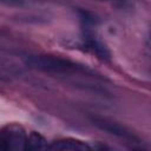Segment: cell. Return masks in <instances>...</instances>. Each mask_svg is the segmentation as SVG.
Segmentation results:
<instances>
[{"instance_id": "3", "label": "cell", "mask_w": 151, "mask_h": 151, "mask_svg": "<svg viewBox=\"0 0 151 151\" xmlns=\"http://www.w3.org/2000/svg\"><path fill=\"white\" fill-rule=\"evenodd\" d=\"M25 130L18 124L6 125L0 131V140L4 144L5 150H21L25 149L26 143Z\"/></svg>"}, {"instance_id": "1", "label": "cell", "mask_w": 151, "mask_h": 151, "mask_svg": "<svg viewBox=\"0 0 151 151\" xmlns=\"http://www.w3.org/2000/svg\"><path fill=\"white\" fill-rule=\"evenodd\" d=\"M25 65L32 70H37L48 74H58V76H68V74H85L97 77L96 72L88 68L86 65H81L79 63L60 58L51 54H27L22 57Z\"/></svg>"}, {"instance_id": "5", "label": "cell", "mask_w": 151, "mask_h": 151, "mask_svg": "<svg viewBox=\"0 0 151 151\" xmlns=\"http://www.w3.org/2000/svg\"><path fill=\"white\" fill-rule=\"evenodd\" d=\"M48 150H57V151H85V150H92L96 149L94 145H90L86 142L73 139V138H66V139H59L53 142L52 144H48Z\"/></svg>"}, {"instance_id": "7", "label": "cell", "mask_w": 151, "mask_h": 151, "mask_svg": "<svg viewBox=\"0 0 151 151\" xmlns=\"http://www.w3.org/2000/svg\"><path fill=\"white\" fill-rule=\"evenodd\" d=\"M0 150H5V147H4V144H2V142L0 140Z\"/></svg>"}, {"instance_id": "6", "label": "cell", "mask_w": 151, "mask_h": 151, "mask_svg": "<svg viewBox=\"0 0 151 151\" xmlns=\"http://www.w3.org/2000/svg\"><path fill=\"white\" fill-rule=\"evenodd\" d=\"M47 147H48L47 140L39 132L33 131L27 136L26 143H25L26 150H47Z\"/></svg>"}, {"instance_id": "4", "label": "cell", "mask_w": 151, "mask_h": 151, "mask_svg": "<svg viewBox=\"0 0 151 151\" xmlns=\"http://www.w3.org/2000/svg\"><path fill=\"white\" fill-rule=\"evenodd\" d=\"M80 46L88 53L96 55V58H98L101 61H110L111 59V53L109 48L100 40L94 38L92 34H85Z\"/></svg>"}, {"instance_id": "2", "label": "cell", "mask_w": 151, "mask_h": 151, "mask_svg": "<svg viewBox=\"0 0 151 151\" xmlns=\"http://www.w3.org/2000/svg\"><path fill=\"white\" fill-rule=\"evenodd\" d=\"M88 118L96 127H98L99 130H101V131H104V132H106L111 136L120 138V139H123L127 143H131V144L140 143V139L137 134H134L126 126H124V125H122V124H119L114 120H111L109 118L97 116V114H91Z\"/></svg>"}]
</instances>
